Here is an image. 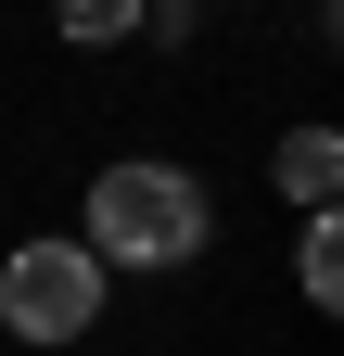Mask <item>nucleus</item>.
Here are the masks:
<instances>
[{
  "label": "nucleus",
  "mask_w": 344,
  "mask_h": 356,
  "mask_svg": "<svg viewBox=\"0 0 344 356\" xmlns=\"http://www.w3.org/2000/svg\"><path fill=\"white\" fill-rule=\"evenodd\" d=\"M77 242H90L102 267L179 280V267L217 242V204H204V178H191V165H166V153H115V165L90 178V216H77Z\"/></svg>",
  "instance_id": "1"
},
{
  "label": "nucleus",
  "mask_w": 344,
  "mask_h": 356,
  "mask_svg": "<svg viewBox=\"0 0 344 356\" xmlns=\"http://www.w3.org/2000/svg\"><path fill=\"white\" fill-rule=\"evenodd\" d=\"M102 293H115V267L90 242H64V229H38L0 254V331L38 343V356H64V343H90L102 331Z\"/></svg>",
  "instance_id": "2"
},
{
  "label": "nucleus",
  "mask_w": 344,
  "mask_h": 356,
  "mask_svg": "<svg viewBox=\"0 0 344 356\" xmlns=\"http://www.w3.org/2000/svg\"><path fill=\"white\" fill-rule=\"evenodd\" d=\"M268 178H281L306 216H331V191H344V140H331V127H293V140L268 153Z\"/></svg>",
  "instance_id": "3"
},
{
  "label": "nucleus",
  "mask_w": 344,
  "mask_h": 356,
  "mask_svg": "<svg viewBox=\"0 0 344 356\" xmlns=\"http://www.w3.org/2000/svg\"><path fill=\"white\" fill-rule=\"evenodd\" d=\"M52 26L77 38V51H115V38H141L153 13H141V0H52Z\"/></svg>",
  "instance_id": "4"
},
{
  "label": "nucleus",
  "mask_w": 344,
  "mask_h": 356,
  "mask_svg": "<svg viewBox=\"0 0 344 356\" xmlns=\"http://www.w3.org/2000/svg\"><path fill=\"white\" fill-rule=\"evenodd\" d=\"M293 280H306V305H344V229H331V216L293 229Z\"/></svg>",
  "instance_id": "5"
}]
</instances>
